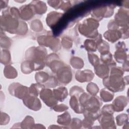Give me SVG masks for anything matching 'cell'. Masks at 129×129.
I'll return each mask as SVG.
<instances>
[{
	"label": "cell",
	"instance_id": "obj_27",
	"mask_svg": "<svg viewBox=\"0 0 129 129\" xmlns=\"http://www.w3.org/2000/svg\"><path fill=\"white\" fill-rule=\"evenodd\" d=\"M21 70L23 74H29L35 71V64L32 61L26 60L21 63Z\"/></svg>",
	"mask_w": 129,
	"mask_h": 129
},
{
	"label": "cell",
	"instance_id": "obj_38",
	"mask_svg": "<svg viewBox=\"0 0 129 129\" xmlns=\"http://www.w3.org/2000/svg\"><path fill=\"white\" fill-rule=\"evenodd\" d=\"M86 90L90 95L92 96H96L99 92V88L95 83L90 82L87 85Z\"/></svg>",
	"mask_w": 129,
	"mask_h": 129
},
{
	"label": "cell",
	"instance_id": "obj_7",
	"mask_svg": "<svg viewBox=\"0 0 129 129\" xmlns=\"http://www.w3.org/2000/svg\"><path fill=\"white\" fill-rule=\"evenodd\" d=\"M9 93L20 99H23L29 94V88L19 83H13L8 87Z\"/></svg>",
	"mask_w": 129,
	"mask_h": 129
},
{
	"label": "cell",
	"instance_id": "obj_24",
	"mask_svg": "<svg viewBox=\"0 0 129 129\" xmlns=\"http://www.w3.org/2000/svg\"><path fill=\"white\" fill-rule=\"evenodd\" d=\"M71 120V116L68 111H66L62 114L57 116V122L59 124L63 126L64 128H69Z\"/></svg>",
	"mask_w": 129,
	"mask_h": 129
},
{
	"label": "cell",
	"instance_id": "obj_25",
	"mask_svg": "<svg viewBox=\"0 0 129 129\" xmlns=\"http://www.w3.org/2000/svg\"><path fill=\"white\" fill-rule=\"evenodd\" d=\"M30 4L33 6L36 14L41 15L45 14L47 11V6L42 1H33Z\"/></svg>",
	"mask_w": 129,
	"mask_h": 129
},
{
	"label": "cell",
	"instance_id": "obj_41",
	"mask_svg": "<svg viewBox=\"0 0 129 129\" xmlns=\"http://www.w3.org/2000/svg\"><path fill=\"white\" fill-rule=\"evenodd\" d=\"M28 31V28L27 24L22 20L20 21V25L18 29H17L16 34L20 36L25 35Z\"/></svg>",
	"mask_w": 129,
	"mask_h": 129
},
{
	"label": "cell",
	"instance_id": "obj_47",
	"mask_svg": "<svg viewBox=\"0 0 129 129\" xmlns=\"http://www.w3.org/2000/svg\"><path fill=\"white\" fill-rule=\"evenodd\" d=\"M82 127V120L78 118H73L69 128L72 129H79Z\"/></svg>",
	"mask_w": 129,
	"mask_h": 129
},
{
	"label": "cell",
	"instance_id": "obj_50",
	"mask_svg": "<svg viewBox=\"0 0 129 129\" xmlns=\"http://www.w3.org/2000/svg\"><path fill=\"white\" fill-rule=\"evenodd\" d=\"M52 109L56 112H61L67 110L69 109V107L66 104H60L57 105L56 104Z\"/></svg>",
	"mask_w": 129,
	"mask_h": 129
},
{
	"label": "cell",
	"instance_id": "obj_10",
	"mask_svg": "<svg viewBox=\"0 0 129 129\" xmlns=\"http://www.w3.org/2000/svg\"><path fill=\"white\" fill-rule=\"evenodd\" d=\"M40 99L49 107L52 108L57 104L58 101L54 96L52 91L49 88H43L39 94Z\"/></svg>",
	"mask_w": 129,
	"mask_h": 129
},
{
	"label": "cell",
	"instance_id": "obj_32",
	"mask_svg": "<svg viewBox=\"0 0 129 129\" xmlns=\"http://www.w3.org/2000/svg\"><path fill=\"white\" fill-rule=\"evenodd\" d=\"M35 124L34 118L30 115H27L20 123V125L21 128L32 129Z\"/></svg>",
	"mask_w": 129,
	"mask_h": 129
},
{
	"label": "cell",
	"instance_id": "obj_12",
	"mask_svg": "<svg viewBox=\"0 0 129 129\" xmlns=\"http://www.w3.org/2000/svg\"><path fill=\"white\" fill-rule=\"evenodd\" d=\"M23 102L27 108L33 111L39 110L42 107L41 103L37 97L30 94L23 99Z\"/></svg>",
	"mask_w": 129,
	"mask_h": 129
},
{
	"label": "cell",
	"instance_id": "obj_52",
	"mask_svg": "<svg viewBox=\"0 0 129 129\" xmlns=\"http://www.w3.org/2000/svg\"><path fill=\"white\" fill-rule=\"evenodd\" d=\"M72 7V4L71 3V2L70 1H62L61 5L60 6L59 9H61V10L63 11H67L69 9H70Z\"/></svg>",
	"mask_w": 129,
	"mask_h": 129
},
{
	"label": "cell",
	"instance_id": "obj_44",
	"mask_svg": "<svg viewBox=\"0 0 129 129\" xmlns=\"http://www.w3.org/2000/svg\"><path fill=\"white\" fill-rule=\"evenodd\" d=\"M84 118L82 120V126L85 128H92L95 120L89 116L84 115Z\"/></svg>",
	"mask_w": 129,
	"mask_h": 129
},
{
	"label": "cell",
	"instance_id": "obj_5",
	"mask_svg": "<svg viewBox=\"0 0 129 129\" xmlns=\"http://www.w3.org/2000/svg\"><path fill=\"white\" fill-rule=\"evenodd\" d=\"M104 86L110 91L115 93L122 91L125 84L122 76L117 74H110V76L103 79Z\"/></svg>",
	"mask_w": 129,
	"mask_h": 129
},
{
	"label": "cell",
	"instance_id": "obj_23",
	"mask_svg": "<svg viewBox=\"0 0 129 129\" xmlns=\"http://www.w3.org/2000/svg\"><path fill=\"white\" fill-rule=\"evenodd\" d=\"M54 96L58 101L62 102L68 96V91L64 87H59L52 91Z\"/></svg>",
	"mask_w": 129,
	"mask_h": 129
},
{
	"label": "cell",
	"instance_id": "obj_22",
	"mask_svg": "<svg viewBox=\"0 0 129 129\" xmlns=\"http://www.w3.org/2000/svg\"><path fill=\"white\" fill-rule=\"evenodd\" d=\"M110 72L109 67L103 63H99L94 67L95 74L100 78L104 79L109 76Z\"/></svg>",
	"mask_w": 129,
	"mask_h": 129
},
{
	"label": "cell",
	"instance_id": "obj_58",
	"mask_svg": "<svg viewBox=\"0 0 129 129\" xmlns=\"http://www.w3.org/2000/svg\"><path fill=\"white\" fill-rule=\"evenodd\" d=\"M45 127L41 124H39V123H37V124H35L33 127L32 128H45Z\"/></svg>",
	"mask_w": 129,
	"mask_h": 129
},
{
	"label": "cell",
	"instance_id": "obj_26",
	"mask_svg": "<svg viewBox=\"0 0 129 129\" xmlns=\"http://www.w3.org/2000/svg\"><path fill=\"white\" fill-rule=\"evenodd\" d=\"M78 97L75 96H71L69 104L71 108L77 114L83 113L84 111V108L81 105Z\"/></svg>",
	"mask_w": 129,
	"mask_h": 129
},
{
	"label": "cell",
	"instance_id": "obj_42",
	"mask_svg": "<svg viewBox=\"0 0 129 129\" xmlns=\"http://www.w3.org/2000/svg\"><path fill=\"white\" fill-rule=\"evenodd\" d=\"M61 45L62 47L67 49H70L73 46V40L69 36H64L61 38Z\"/></svg>",
	"mask_w": 129,
	"mask_h": 129
},
{
	"label": "cell",
	"instance_id": "obj_34",
	"mask_svg": "<svg viewBox=\"0 0 129 129\" xmlns=\"http://www.w3.org/2000/svg\"><path fill=\"white\" fill-rule=\"evenodd\" d=\"M114 95L113 92H111L105 88L101 89L100 92V99L105 102L112 101L114 98Z\"/></svg>",
	"mask_w": 129,
	"mask_h": 129
},
{
	"label": "cell",
	"instance_id": "obj_51",
	"mask_svg": "<svg viewBox=\"0 0 129 129\" xmlns=\"http://www.w3.org/2000/svg\"><path fill=\"white\" fill-rule=\"evenodd\" d=\"M124 74V71L119 67H116L113 66L111 68L110 74H117V75H120L123 76Z\"/></svg>",
	"mask_w": 129,
	"mask_h": 129
},
{
	"label": "cell",
	"instance_id": "obj_40",
	"mask_svg": "<svg viewBox=\"0 0 129 129\" xmlns=\"http://www.w3.org/2000/svg\"><path fill=\"white\" fill-rule=\"evenodd\" d=\"M59 82L55 76H50L48 80L43 85L45 87L48 88H55L58 85Z\"/></svg>",
	"mask_w": 129,
	"mask_h": 129
},
{
	"label": "cell",
	"instance_id": "obj_19",
	"mask_svg": "<svg viewBox=\"0 0 129 129\" xmlns=\"http://www.w3.org/2000/svg\"><path fill=\"white\" fill-rule=\"evenodd\" d=\"M63 13H59L56 11H51L47 15L46 18L47 25L51 28L55 26L62 17Z\"/></svg>",
	"mask_w": 129,
	"mask_h": 129
},
{
	"label": "cell",
	"instance_id": "obj_43",
	"mask_svg": "<svg viewBox=\"0 0 129 129\" xmlns=\"http://www.w3.org/2000/svg\"><path fill=\"white\" fill-rule=\"evenodd\" d=\"M100 54L109 51L110 47L108 43L105 40H102L98 45L97 48Z\"/></svg>",
	"mask_w": 129,
	"mask_h": 129
},
{
	"label": "cell",
	"instance_id": "obj_56",
	"mask_svg": "<svg viewBox=\"0 0 129 129\" xmlns=\"http://www.w3.org/2000/svg\"><path fill=\"white\" fill-rule=\"evenodd\" d=\"M122 69L123 70V71H125V72H128L129 71L128 60V59H126L125 61H124L123 62Z\"/></svg>",
	"mask_w": 129,
	"mask_h": 129
},
{
	"label": "cell",
	"instance_id": "obj_3",
	"mask_svg": "<svg viewBox=\"0 0 129 129\" xmlns=\"http://www.w3.org/2000/svg\"><path fill=\"white\" fill-rule=\"evenodd\" d=\"M20 19L12 15L9 8L4 10L0 18L1 29L10 34H16L19 28Z\"/></svg>",
	"mask_w": 129,
	"mask_h": 129
},
{
	"label": "cell",
	"instance_id": "obj_55",
	"mask_svg": "<svg viewBox=\"0 0 129 129\" xmlns=\"http://www.w3.org/2000/svg\"><path fill=\"white\" fill-rule=\"evenodd\" d=\"M107 27L108 30H114L118 29L119 26L115 22L114 20H111L108 23Z\"/></svg>",
	"mask_w": 129,
	"mask_h": 129
},
{
	"label": "cell",
	"instance_id": "obj_35",
	"mask_svg": "<svg viewBox=\"0 0 129 129\" xmlns=\"http://www.w3.org/2000/svg\"><path fill=\"white\" fill-rule=\"evenodd\" d=\"M70 64L75 69L80 70L83 68L84 62L83 60L78 56H72L70 59Z\"/></svg>",
	"mask_w": 129,
	"mask_h": 129
},
{
	"label": "cell",
	"instance_id": "obj_54",
	"mask_svg": "<svg viewBox=\"0 0 129 129\" xmlns=\"http://www.w3.org/2000/svg\"><path fill=\"white\" fill-rule=\"evenodd\" d=\"M61 2L62 1H47V3L48 4V5L52 7L53 8L57 10L59 9L60 8V6L61 5Z\"/></svg>",
	"mask_w": 129,
	"mask_h": 129
},
{
	"label": "cell",
	"instance_id": "obj_30",
	"mask_svg": "<svg viewBox=\"0 0 129 129\" xmlns=\"http://www.w3.org/2000/svg\"><path fill=\"white\" fill-rule=\"evenodd\" d=\"M12 45V40L5 34V31L1 29L0 45L4 49H9Z\"/></svg>",
	"mask_w": 129,
	"mask_h": 129
},
{
	"label": "cell",
	"instance_id": "obj_57",
	"mask_svg": "<svg viewBox=\"0 0 129 129\" xmlns=\"http://www.w3.org/2000/svg\"><path fill=\"white\" fill-rule=\"evenodd\" d=\"M9 1H0L1 9H5L8 6Z\"/></svg>",
	"mask_w": 129,
	"mask_h": 129
},
{
	"label": "cell",
	"instance_id": "obj_4",
	"mask_svg": "<svg viewBox=\"0 0 129 129\" xmlns=\"http://www.w3.org/2000/svg\"><path fill=\"white\" fill-rule=\"evenodd\" d=\"M99 26V23L93 18H89L84 20L79 25L78 31L84 36L95 39L98 35L97 28Z\"/></svg>",
	"mask_w": 129,
	"mask_h": 129
},
{
	"label": "cell",
	"instance_id": "obj_2",
	"mask_svg": "<svg viewBox=\"0 0 129 129\" xmlns=\"http://www.w3.org/2000/svg\"><path fill=\"white\" fill-rule=\"evenodd\" d=\"M78 99L84 110L92 113L100 114L102 102L99 97L84 92L80 95Z\"/></svg>",
	"mask_w": 129,
	"mask_h": 129
},
{
	"label": "cell",
	"instance_id": "obj_46",
	"mask_svg": "<svg viewBox=\"0 0 129 129\" xmlns=\"http://www.w3.org/2000/svg\"><path fill=\"white\" fill-rule=\"evenodd\" d=\"M84 92V89L78 86H74L71 87L69 91V95L70 96H75L79 98L80 95Z\"/></svg>",
	"mask_w": 129,
	"mask_h": 129
},
{
	"label": "cell",
	"instance_id": "obj_49",
	"mask_svg": "<svg viewBox=\"0 0 129 129\" xmlns=\"http://www.w3.org/2000/svg\"><path fill=\"white\" fill-rule=\"evenodd\" d=\"M10 120L9 115L6 113L1 112L0 118V124L1 125H5L9 123Z\"/></svg>",
	"mask_w": 129,
	"mask_h": 129
},
{
	"label": "cell",
	"instance_id": "obj_29",
	"mask_svg": "<svg viewBox=\"0 0 129 129\" xmlns=\"http://www.w3.org/2000/svg\"><path fill=\"white\" fill-rule=\"evenodd\" d=\"M4 76L9 79H13L17 77L18 72L16 69L10 64L5 66L4 69Z\"/></svg>",
	"mask_w": 129,
	"mask_h": 129
},
{
	"label": "cell",
	"instance_id": "obj_17",
	"mask_svg": "<svg viewBox=\"0 0 129 129\" xmlns=\"http://www.w3.org/2000/svg\"><path fill=\"white\" fill-rule=\"evenodd\" d=\"M102 35L99 34L95 39H87L84 42V46L85 49L88 52H93L96 51L97 46L102 40Z\"/></svg>",
	"mask_w": 129,
	"mask_h": 129
},
{
	"label": "cell",
	"instance_id": "obj_11",
	"mask_svg": "<svg viewBox=\"0 0 129 129\" xmlns=\"http://www.w3.org/2000/svg\"><path fill=\"white\" fill-rule=\"evenodd\" d=\"M116 51L114 53V57L118 63H123L128 59L126 53L127 48L125 43L123 41H119L115 44Z\"/></svg>",
	"mask_w": 129,
	"mask_h": 129
},
{
	"label": "cell",
	"instance_id": "obj_21",
	"mask_svg": "<svg viewBox=\"0 0 129 129\" xmlns=\"http://www.w3.org/2000/svg\"><path fill=\"white\" fill-rule=\"evenodd\" d=\"M107 11V6H101L92 10L91 13L92 17L97 21H100L103 18H106Z\"/></svg>",
	"mask_w": 129,
	"mask_h": 129
},
{
	"label": "cell",
	"instance_id": "obj_33",
	"mask_svg": "<svg viewBox=\"0 0 129 129\" xmlns=\"http://www.w3.org/2000/svg\"><path fill=\"white\" fill-rule=\"evenodd\" d=\"M45 88V86L40 83H33L29 87V94L35 96H38L40 94V91Z\"/></svg>",
	"mask_w": 129,
	"mask_h": 129
},
{
	"label": "cell",
	"instance_id": "obj_15",
	"mask_svg": "<svg viewBox=\"0 0 129 129\" xmlns=\"http://www.w3.org/2000/svg\"><path fill=\"white\" fill-rule=\"evenodd\" d=\"M19 11L20 18L24 21L31 20L36 14L33 6L30 3L21 6Z\"/></svg>",
	"mask_w": 129,
	"mask_h": 129
},
{
	"label": "cell",
	"instance_id": "obj_45",
	"mask_svg": "<svg viewBox=\"0 0 129 129\" xmlns=\"http://www.w3.org/2000/svg\"><path fill=\"white\" fill-rule=\"evenodd\" d=\"M88 58L90 63L94 67L100 63V59L97 55L92 52L88 53Z\"/></svg>",
	"mask_w": 129,
	"mask_h": 129
},
{
	"label": "cell",
	"instance_id": "obj_59",
	"mask_svg": "<svg viewBox=\"0 0 129 129\" xmlns=\"http://www.w3.org/2000/svg\"><path fill=\"white\" fill-rule=\"evenodd\" d=\"M64 128V127H61L60 126H57L56 125H51L50 126L48 127V128Z\"/></svg>",
	"mask_w": 129,
	"mask_h": 129
},
{
	"label": "cell",
	"instance_id": "obj_28",
	"mask_svg": "<svg viewBox=\"0 0 129 129\" xmlns=\"http://www.w3.org/2000/svg\"><path fill=\"white\" fill-rule=\"evenodd\" d=\"M100 60L103 64H106L109 67L116 66V62L113 59V55L110 51L100 54Z\"/></svg>",
	"mask_w": 129,
	"mask_h": 129
},
{
	"label": "cell",
	"instance_id": "obj_8",
	"mask_svg": "<svg viewBox=\"0 0 129 129\" xmlns=\"http://www.w3.org/2000/svg\"><path fill=\"white\" fill-rule=\"evenodd\" d=\"M55 74L58 82L61 84L66 85L70 83L72 80V70L70 66L66 63L59 68Z\"/></svg>",
	"mask_w": 129,
	"mask_h": 129
},
{
	"label": "cell",
	"instance_id": "obj_36",
	"mask_svg": "<svg viewBox=\"0 0 129 129\" xmlns=\"http://www.w3.org/2000/svg\"><path fill=\"white\" fill-rule=\"evenodd\" d=\"M50 75L44 72H38L35 75V79L37 83L44 84L49 79Z\"/></svg>",
	"mask_w": 129,
	"mask_h": 129
},
{
	"label": "cell",
	"instance_id": "obj_60",
	"mask_svg": "<svg viewBox=\"0 0 129 129\" xmlns=\"http://www.w3.org/2000/svg\"><path fill=\"white\" fill-rule=\"evenodd\" d=\"M123 79H124L125 85H127L128 84V76H125V77H124Z\"/></svg>",
	"mask_w": 129,
	"mask_h": 129
},
{
	"label": "cell",
	"instance_id": "obj_39",
	"mask_svg": "<svg viewBox=\"0 0 129 129\" xmlns=\"http://www.w3.org/2000/svg\"><path fill=\"white\" fill-rule=\"evenodd\" d=\"M115 119L116 124L118 126H121L128 122V116L126 113H121L116 116Z\"/></svg>",
	"mask_w": 129,
	"mask_h": 129
},
{
	"label": "cell",
	"instance_id": "obj_16",
	"mask_svg": "<svg viewBox=\"0 0 129 129\" xmlns=\"http://www.w3.org/2000/svg\"><path fill=\"white\" fill-rule=\"evenodd\" d=\"M94 77V74L90 70H78L75 74L76 80L80 83L90 82L93 79Z\"/></svg>",
	"mask_w": 129,
	"mask_h": 129
},
{
	"label": "cell",
	"instance_id": "obj_18",
	"mask_svg": "<svg viewBox=\"0 0 129 129\" xmlns=\"http://www.w3.org/2000/svg\"><path fill=\"white\" fill-rule=\"evenodd\" d=\"M128 104L127 98L123 95L117 96L113 101L112 106L114 111L121 112L124 110V108Z\"/></svg>",
	"mask_w": 129,
	"mask_h": 129
},
{
	"label": "cell",
	"instance_id": "obj_20",
	"mask_svg": "<svg viewBox=\"0 0 129 129\" xmlns=\"http://www.w3.org/2000/svg\"><path fill=\"white\" fill-rule=\"evenodd\" d=\"M105 39L111 43H114L121 38V33L119 29L108 30L103 34Z\"/></svg>",
	"mask_w": 129,
	"mask_h": 129
},
{
	"label": "cell",
	"instance_id": "obj_37",
	"mask_svg": "<svg viewBox=\"0 0 129 129\" xmlns=\"http://www.w3.org/2000/svg\"><path fill=\"white\" fill-rule=\"evenodd\" d=\"M30 27L31 29L35 32H41L43 29L42 23L39 19H35L32 21Z\"/></svg>",
	"mask_w": 129,
	"mask_h": 129
},
{
	"label": "cell",
	"instance_id": "obj_48",
	"mask_svg": "<svg viewBox=\"0 0 129 129\" xmlns=\"http://www.w3.org/2000/svg\"><path fill=\"white\" fill-rule=\"evenodd\" d=\"M101 113L102 114H111L113 115L114 110L113 109L112 104H106L101 108Z\"/></svg>",
	"mask_w": 129,
	"mask_h": 129
},
{
	"label": "cell",
	"instance_id": "obj_9",
	"mask_svg": "<svg viewBox=\"0 0 129 129\" xmlns=\"http://www.w3.org/2000/svg\"><path fill=\"white\" fill-rule=\"evenodd\" d=\"M45 64L51 71L55 74L57 71L63 66L65 63L60 60L58 55L55 53H52L47 55Z\"/></svg>",
	"mask_w": 129,
	"mask_h": 129
},
{
	"label": "cell",
	"instance_id": "obj_6",
	"mask_svg": "<svg viewBox=\"0 0 129 129\" xmlns=\"http://www.w3.org/2000/svg\"><path fill=\"white\" fill-rule=\"evenodd\" d=\"M37 41L40 46L49 47L55 52L61 48L59 39L51 35H40L37 37Z\"/></svg>",
	"mask_w": 129,
	"mask_h": 129
},
{
	"label": "cell",
	"instance_id": "obj_53",
	"mask_svg": "<svg viewBox=\"0 0 129 129\" xmlns=\"http://www.w3.org/2000/svg\"><path fill=\"white\" fill-rule=\"evenodd\" d=\"M119 31L121 33V38L122 39H127L129 36V31H128V26L121 27L120 28Z\"/></svg>",
	"mask_w": 129,
	"mask_h": 129
},
{
	"label": "cell",
	"instance_id": "obj_1",
	"mask_svg": "<svg viewBox=\"0 0 129 129\" xmlns=\"http://www.w3.org/2000/svg\"><path fill=\"white\" fill-rule=\"evenodd\" d=\"M47 55L46 49L42 46L29 47L25 52V58L26 60L32 61L35 64V71L42 70L45 64Z\"/></svg>",
	"mask_w": 129,
	"mask_h": 129
},
{
	"label": "cell",
	"instance_id": "obj_13",
	"mask_svg": "<svg viewBox=\"0 0 129 129\" xmlns=\"http://www.w3.org/2000/svg\"><path fill=\"white\" fill-rule=\"evenodd\" d=\"M114 21L121 27L128 26V11L123 8H120L114 16Z\"/></svg>",
	"mask_w": 129,
	"mask_h": 129
},
{
	"label": "cell",
	"instance_id": "obj_31",
	"mask_svg": "<svg viewBox=\"0 0 129 129\" xmlns=\"http://www.w3.org/2000/svg\"><path fill=\"white\" fill-rule=\"evenodd\" d=\"M0 62L1 63L6 66L10 64L11 62V55L10 51L7 49H3L1 50Z\"/></svg>",
	"mask_w": 129,
	"mask_h": 129
},
{
	"label": "cell",
	"instance_id": "obj_14",
	"mask_svg": "<svg viewBox=\"0 0 129 129\" xmlns=\"http://www.w3.org/2000/svg\"><path fill=\"white\" fill-rule=\"evenodd\" d=\"M98 120L102 128H116L113 115L100 113L98 117Z\"/></svg>",
	"mask_w": 129,
	"mask_h": 129
}]
</instances>
